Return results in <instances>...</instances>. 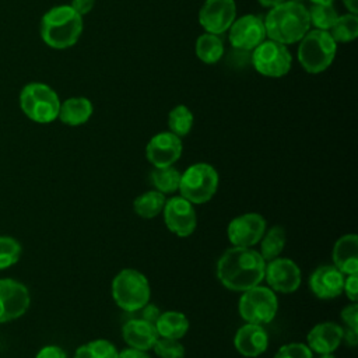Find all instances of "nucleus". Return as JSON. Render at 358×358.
<instances>
[{"instance_id": "obj_1", "label": "nucleus", "mask_w": 358, "mask_h": 358, "mask_svg": "<svg viewBox=\"0 0 358 358\" xmlns=\"http://www.w3.org/2000/svg\"><path fill=\"white\" fill-rule=\"evenodd\" d=\"M264 268L266 262L257 250L232 246L220 256L215 271L225 288L243 292L264 280Z\"/></svg>"}, {"instance_id": "obj_2", "label": "nucleus", "mask_w": 358, "mask_h": 358, "mask_svg": "<svg viewBox=\"0 0 358 358\" xmlns=\"http://www.w3.org/2000/svg\"><path fill=\"white\" fill-rule=\"evenodd\" d=\"M263 22L266 36L282 45L299 42L310 28L308 8L301 1L294 0L271 7Z\"/></svg>"}, {"instance_id": "obj_3", "label": "nucleus", "mask_w": 358, "mask_h": 358, "mask_svg": "<svg viewBox=\"0 0 358 358\" xmlns=\"http://www.w3.org/2000/svg\"><path fill=\"white\" fill-rule=\"evenodd\" d=\"M83 27V15L70 4H62L52 7L42 15L39 34L49 48L63 50L76 45Z\"/></svg>"}, {"instance_id": "obj_4", "label": "nucleus", "mask_w": 358, "mask_h": 358, "mask_svg": "<svg viewBox=\"0 0 358 358\" xmlns=\"http://www.w3.org/2000/svg\"><path fill=\"white\" fill-rule=\"evenodd\" d=\"M18 102L22 113L29 120L46 124L57 119L62 101L50 85L34 81L21 88Z\"/></svg>"}, {"instance_id": "obj_5", "label": "nucleus", "mask_w": 358, "mask_h": 358, "mask_svg": "<svg viewBox=\"0 0 358 358\" xmlns=\"http://www.w3.org/2000/svg\"><path fill=\"white\" fill-rule=\"evenodd\" d=\"M337 52V42L329 31L309 29L298 46V62L310 74L324 71L333 63Z\"/></svg>"}, {"instance_id": "obj_6", "label": "nucleus", "mask_w": 358, "mask_h": 358, "mask_svg": "<svg viewBox=\"0 0 358 358\" xmlns=\"http://www.w3.org/2000/svg\"><path fill=\"white\" fill-rule=\"evenodd\" d=\"M150 282L138 270L123 268L112 280L113 301L129 313L143 308L150 301Z\"/></svg>"}, {"instance_id": "obj_7", "label": "nucleus", "mask_w": 358, "mask_h": 358, "mask_svg": "<svg viewBox=\"0 0 358 358\" xmlns=\"http://www.w3.org/2000/svg\"><path fill=\"white\" fill-rule=\"evenodd\" d=\"M218 172L207 162H196L180 173L179 193L192 204L210 201L218 189Z\"/></svg>"}, {"instance_id": "obj_8", "label": "nucleus", "mask_w": 358, "mask_h": 358, "mask_svg": "<svg viewBox=\"0 0 358 358\" xmlns=\"http://www.w3.org/2000/svg\"><path fill=\"white\" fill-rule=\"evenodd\" d=\"M238 310L246 323L263 326L275 317L278 299L271 288L259 284L242 292L238 302Z\"/></svg>"}, {"instance_id": "obj_9", "label": "nucleus", "mask_w": 358, "mask_h": 358, "mask_svg": "<svg viewBox=\"0 0 358 358\" xmlns=\"http://www.w3.org/2000/svg\"><path fill=\"white\" fill-rule=\"evenodd\" d=\"M252 64L262 76L280 78L291 70L292 57L287 45L268 39L252 50Z\"/></svg>"}, {"instance_id": "obj_10", "label": "nucleus", "mask_w": 358, "mask_h": 358, "mask_svg": "<svg viewBox=\"0 0 358 358\" xmlns=\"http://www.w3.org/2000/svg\"><path fill=\"white\" fill-rule=\"evenodd\" d=\"M166 228L179 238L190 236L197 227V215L193 204L182 196L166 199L162 208Z\"/></svg>"}, {"instance_id": "obj_11", "label": "nucleus", "mask_w": 358, "mask_h": 358, "mask_svg": "<svg viewBox=\"0 0 358 358\" xmlns=\"http://www.w3.org/2000/svg\"><path fill=\"white\" fill-rule=\"evenodd\" d=\"M28 288L14 278H0V323L21 317L29 308Z\"/></svg>"}, {"instance_id": "obj_12", "label": "nucleus", "mask_w": 358, "mask_h": 358, "mask_svg": "<svg viewBox=\"0 0 358 358\" xmlns=\"http://www.w3.org/2000/svg\"><path fill=\"white\" fill-rule=\"evenodd\" d=\"M264 280L274 292L291 294L301 285V268L298 264L288 257H275L266 262Z\"/></svg>"}, {"instance_id": "obj_13", "label": "nucleus", "mask_w": 358, "mask_h": 358, "mask_svg": "<svg viewBox=\"0 0 358 358\" xmlns=\"http://www.w3.org/2000/svg\"><path fill=\"white\" fill-rule=\"evenodd\" d=\"M266 231V220L257 213H245L232 218L227 227V235L232 246L252 248L260 242Z\"/></svg>"}, {"instance_id": "obj_14", "label": "nucleus", "mask_w": 358, "mask_h": 358, "mask_svg": "<svg viewBox=\"0 0 358 358\" xmlns=\"http://www.w3.org/2000/svg\"><path fill=\"white\" fill-rule=\"evenodd\" d=\"M236 18L235 0H206L199 11V22L208 34L221 35Z\"/></svg>"}, {"instance_id": "obj_15", "label": "nucleus", "mask_w": 358, "mask_h": 358, "mask_svg": "<svg viewBox=\"0 0 358 358\" xmlns=\"http://www.w3.org/2000/svg\"><path fill=\"white\" fill-rule=\"evenodd\" d=\"M228 39L235 49L253 50L266 41L263 20L255 14H246L235 18L228 29Z\"/></svg>"}, {"instance_id": "obj_16", "label": "nucleus", "mask_w": 358, "mask_h": 358, "mask_svg": "<svg viewBox=\"0 0 358 358\" xmlns=\"http://www.w3.org/2000/svg\"><path fill=\"white\" fill-rule=\"evenodd\" d=\"M182 151V140L172 131L157 133L145 145V157L154 168L172 166L180 158Z\"/></svg>"}, {"instance_id": "obj_17", "label": "nucleus", "mask_w": 358, "mask_h": 358, "mask_svg": "<svg viewBox=\"0 0 358 358\" xmlns=\"http://www.w3.org/2000/svg\"><path fill=\"white\" fill-rule=\"evenodd\" d=\"M344 274L333 264L319 266L309 275V289L319 299H333L343 294Z\"/></svg>"}, {"instance_id": "obj_18", "label": "nucleus", "mask_w": 358, "mask_h": 358, "mask_svg": "<svg viewBox=\"0 0 358 358\" xmlns=\"http://www.w3.org/2000/svg\"><path fill=\"white\" fill-rule=\"evenodd\" d=\"M234 345L241 355L255 358L266 352L268 347V334L262 324L245 323L236 330Z\"/></svg>"}, {"instance_id": "obj_19", "label": "nucleus", "mask_w": 358, "mask_h": 358, "mask_svg": "<svg viewBox=\"0 0 358 358\" xmlns=\"http://www.w3.org/2000/svg\"><path fill=\"white\" fill-rule=\"evenodd\" d=\"M343 341V327L334 322H323L313 326L306 336V345L312 352L330 354Z\"/></svg>"}, {"instance_id": "obj_20", "label": "nucleus", "mask_w": 358, "mask_h": 358, "mask_svg": "<svg viewBox=\"0 0 358 358\" xmlns=\"http://www.w3.org/2000/svg\"><path fill=\"white\" fill-rule=\"evenodd\" d=\"M122 337L129 347L147 351L152 348L159 336L155 324L138 317H131L124 322L122 327Z\"/></svg>"}, {"instance_id": "obj_21", "label": "nucleus", "mask_w": 358, "mask_h": 358, "mask_svg": "<svg viewBox=\"0 0 358 358\" xmlns=\"http://www.w3.org/2000/svg\"><path fill=\"white\" fill-rule=\"evenodd\" d=\"M333 266L344 275L358 273V236L345 234L340 236L331 250Z\"/></svg>"}, {"instance_id": "obj_22", "label": "nucleus", "mask_w": 358, "mask_h": 358, "mask_svg": "<svg viewBox=\"0 0 358 358\" xmlns=\"http://www.w3.org/2000/svg\"><path fill=\"white\" fill-rule=\"evenodd\" d=\"M92 102L85 96H71L60 102L57 119L67 126H81L92 116Z\"/></svg>"}, {"instance_id": "obj_23", "label": "nucleus", "mask_w": 358, "mask_h": 358, "mask_svg": "<svg viewBox=\"0 0 358 358\" xmlns=\"http://www.w3.org/2000/svg\"><path fill=\"white\" fill-rule=\"evenodd\" d=\"M155 329L159 337L180 340L189 330V319L178 310L161 312L155 322Z\"/></svg>"}, {"instance_id": "obj_24", "label": "nucleus", "mask_w": 358, "mask_h": 358, "mask_svg": "<svg viewBox=\"0 0 358 358\" xmlns=\"http://www.w3.org/2000/svg\"><path fill=\"white\" fill-rule=\"evenodd\" d=\"M196 56L206 64H214L224 56V42L220 35L201 34L196 39Z\"/></svg>"}, {"instance_id": "obj_25", "label": "nucleus", "mask_w": 358, "mask_h": 358, "mask_svg": "<svg viewBox=\"0 0 358 358\" xmlns=\"http://www.w3.org/2000/svg\"><path fill=\"white\" fill-rule=\"evenodd\" d=\"M166 196L158 190H148L137 196L133 201L134 213L145 220H151L162 213Z\"/></svg>"}, {"instance_id": "obj_26", "label": "nucleus", "mask_w": 358, "mask_h": 358, "mask_svg": "<svg viewBox=\"0 0 358 358\" xmlns=\"http://www.w3.org/2000/svg\"><path fill=\"white\" fill-rule=\"evenodd\" d=\"M287 241L285 229L281 225H274L270 229H266L260 239V256L264 262H270L281 255Z\"/></svg>"}, {"instance_id": "obj_27", "label": "nucleus", "mask_w": 358, "mask_h": 358, "mask_svg": "<svg viewBox=\"0 0 358 358\" xmlns=\"http://www.w3.org/2000/svg\"><path fill=\"white\" fill-rule=\"evenodd\" d=\"M150 180L155 190L164 194H171L179 189L180 172L173 165L165 168H154L150 173Z\"/></svg>"}, {"instance_id": "obj_28", "label": "nucleus", "mask_w": 358, "mask_h": 358, "mask_svg": "<svg viewBox=\"0 0 358 358\" xmlns=\"http://www.w3.org/2000/svg\"><path fill=\"white\" fill-rule=\"evenodd\" d=\"M329 34L336 42H351L358 36V17L357 14H343L338 15L333 27L329 29Z\"/></svg>"}, {"instance_id": "obj_29", "label": "nucleus", "mask_w": 358, "mask_h": 358, "mask_svg": "<svg viewBox=\"0 0 358 358\" xmlns=\"http://www.w3.org/2000/svg\"><path fill=\"white\" fill-rule=\"evenodd\" d=\"M117 354L119 351L109 340L98 338L80 345L74 358H117Z\"/></svg>"}, {"instance_id": "obj_30", "label": "nucleus", "mask_w": 358, "mask_h": 358, "mask_svg": "<svg viewBox=\"0 0 358 358\" xmlns=\"http://www.w3.org/2000/svg\"><path fill=\"white\" fill-rule=\"evenodd\" d=\"M193 113L186 105H176L168 113L169 131L182 138L190 133L193 127Z\"/></svg>"}, {"instance_id": "obj_31", "label": "nucleus", "mask_w": 358, "mask_h": 358, "mask_svg": "<svg viewBox=\"0 0 358 358\" xmlns=\"http://www.w3.org/2000/svg\"><path fill=\"white\" fill-rule=\"evenodd\" d=\"M308 13L310 24L322 31H329L338 17L333 4H312V7L308 8Z\"/></svg>"}, {"instance_id": "obj_32", "label": "nucleus", "mask_w": 358, "mask_h": 358, "mask_svg": "<svg viewBox=\"0 0 358 358\" xmlns=\"http://www.w3.org/2000/svg\"><path fill=\"white\" fill-rule=\"evenodd\" d=\"M22 248L13 236H0V270L14 266L21 257Z\"/></svg>"}, {"instance_id": "obj_33", "label": "nucleus", "mask_w": 358, "mask_h": 358, "mask_svg": "<svg viewBox=\"0 0 358 358\" xmlns=\"http://www.w3.org/2000/svg\"><path fill=\"white\" fill-rule=\"evenodd\" d=\"M152 350L159 358H183L185 357L183 344L175 338L158 337V340L152 345Z\"/></svg>"}, {"instance_id": "obj_34", "label": "nucleus", "mask_w": 358, "mask_h": 358, "mask_svg": "<svg viewBox=\"0 0 358 358\" xmlns=\"http://www.w3.org/2000/svg\"><path fill=\"white\" fill-rule=\"evenodd\" d=\"M274 358H313V352L303 343H288L277 350Z\"/></svg>"}, {"instance_id": "obj_35", "label": "nucleus", "mask_w": 358, "mask_h": 358, "mask_svg": "<svg viewBox=\"0 0 358 358\" xmlns=\"http://www.w3.org/2000/svg\"><path fill=\"white\" fill-rule=\"evenodd\" d=\"M341 319L348 329L358 330V302H352L351 305H347L341 310Z\"/></svg>"}, {"instance_id": "obj_36", "label": "nucleus", "mask_w": 358, "mask_h": 358, "mask_svg": "<svg viewBox=\"0 0 358 358\" xmlns=\"http://www.w3.org/2000/svg\"><path fill=\"white\" fill-rule=\"evenodd\" d=\"M343 292L348 296V299L351 302L358 301V273L357 274H348V275L344 277Z\"/></svg>"}, {"instance_id": "obj_37", "label": "nucleus", "mask_w": 358, "mask_h": 358, "mask_svg": "<svg viewBox=\"0 0 358 358\" xmlns=\"http://www.w3.org/2000/svg\"><path fill=\"white\" fill-rule=\"evenodd\" d=\"M136 312H140L138 319L147 320V322H150V323H152V324H155L158 316L161 315V310L158 309V306H157V305H152V303H150V302H147L143 308H140V309L136 310Z\"/></svg>"}, {"instance_id": "obj_38", "label": "nucleus", "mask_w": 358, "mask_h": 358, "mask_svg": "<svg viewBox=\"0 0 358 358\" xmlns=\"http://www.w3.org/2000/svg\"><path fill=\"white\" fill-rule=\"evenodd\" d=\"M35 358H67V354L59 345H45L36 352Z\"/></svg>"}, {"instance_id": "obj_39", "label": "nucleus", "mask_w": 358, "mask_h": 358, "mask_svg": "<svg viewBox=\"0 0 358 358\" xmlns=\"http://www.w3.org/2000/svg\"><path fill=\"white\" fill-rule=\"evenodd\" d=\"M94 4H95V0H71V7L80 14V15H85V14H88L91 10H92V7H94Z\"/></svg>"}, {"instance_id": "obj_40", "label": "nucleus", "mask_w": 358, "mask_h": 358, "mask_svg": "<svg viewBox=\"0 0 358 358\" xmlns=\"http://www.w3.org/2000/svg\"><path fill=\"white\" fill-rule=\"evenodd\" d=\"M117 358H150V355L143 350L127 347V348L119 351Z\"/></svg>"}, {"instance_id": "obj_41", "label": "nucleus", "mask_w": 358, "mask_h": 358, "mask_svg": "<svg viewBox=\"0 0 358 358\" xmlns=\"http://www.w3.org/2000/svg\"><path fill=\"white\" fill-rule=\"evenodd\" d=\"M343 340L350 345V347H355L358 344V330L354 329H343Z\"/></svg>"}, {"instance_id": "obj_42", "label": "nucleus", "mask_w": 358, "mask_h": 358, "mask_svg": "<svg viewBox=\"0 0 358 358\" xmlns=\"http://www.w3.org/2000/svg\"><path fill=\"white\" fill-rule=\"evenodd\" d=\"M343 4L347 7V10L351 14H357L358 13V0H343Z\"/></svg>"}, {"instance_id": "obj_43", "label": "nucleus", "mask_w": 358, "mask_h": 358, "mask_svg": "<svg viewBox=\"0 0 358 358\" xmlns=\"http://www.w3.org/2000/svg\"><path fill=\"white\" fill-rule=\"evenodd\" d=\"M263 7H275V6H278V4H281V3H284V1H287V0H257Z\"/></svg>"}, {"instance_id": "obj_44", "label": "nucleus", "mask_w": 358, "mask_h": 358, "mask_svg": "<svg viewBox=\"0 0 358 358\" xmlns=\"http://www.w3.org/2000/svg\"><path fill=\"white\" fill-rule=\"evenodd\" d=\"M312 4H333L334 0H309Z\"/></svg>"}, {"instance_id": "obj_45", "label": "nucleus", "mask_w": 358, "mask_h": 358, "mask_svg": "<svg viewBox=\"0 0 358 358\" xmlns=\"http://www.w3.org/2000/svg\"><path fill=\"white\" fill-rule=\"evenodd\" d=\"M319 358H336V357L330 352V354H319Z\"/></svg>"}, {"instance_id": "obj_46", "label": "nucleus", "mask_w": 358, "mask_h": 358, "mask_svg": "<svg viewBox=\"0 0 358 358\" xmlns=\"http://www.w3.org/2000/svg\"><path fill=\"white\" fill-rule=\"evenodd\" d=\"M294 1H301V0H294Z\"/></svg>"}]
</instances>
